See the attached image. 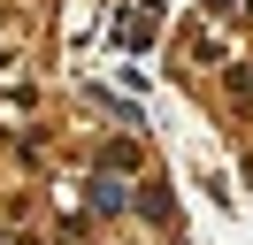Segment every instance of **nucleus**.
<instances>
[{
    "label": "nucleus",
    "mask_w": 253,
    "mask_h": 245,
    "mask_svg": "<svg viewBox=\"0 0 253 245\" xmlns=\"http://www.w3.org/2000/svg\"><path fill=\"white\" fill-rule=\"evenodd\" d=\"M154 23H161V15H130V23H123V46H146V39H154Z\"/></svg>",
    "instance_id": "obj_1"
}]
</instances>
